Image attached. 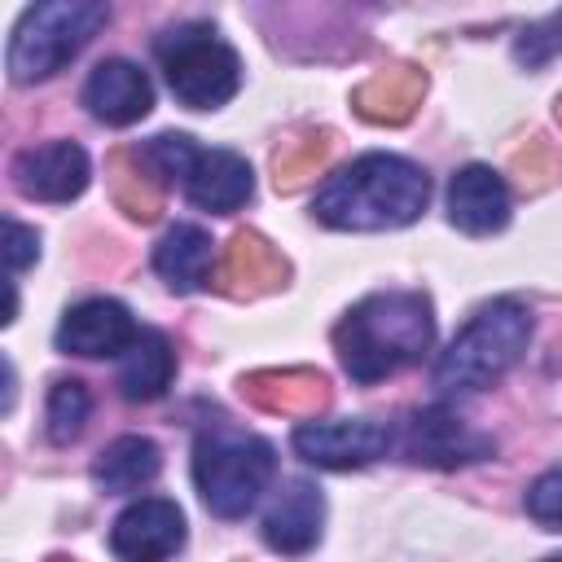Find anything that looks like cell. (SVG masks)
Segmentation results:
<instances>
[{
	"mask_svg": "<svg viewBox=\"0 0 562 562\" xmlns=\"http://www.w3.org/2000/svg\"><path fill=\"white\" fill-rule=\"evenodd\" d=\"M426 198H430V180L417 162L400 154H364L321 184L312 215L329 228L378 233V228L413 224L426 211Z\"/></svg>",
	"mask_w": 562,
	"mask_h": 562,
	"instance_id": "6da1fadb",
	"label": "cell"
},
{
	"mask_svg": "<svg viewBox=\"0 0 562 562\" xmlns=\"http://www.w3.org/2000/svg\"><path fill=\"white\" fill-rule=\"evenodd\" d=\"M430 342H435V316H430V303L413 290L369 294L334 329L342 369L364 386L422 360Z\"/></svg>",
	"mask_w": 562,
	"mask_h": 562,
	"instance_id": "7a4b0ae2",
	"label": "cell"
},
{
	"mask_svg": "<svg viewBox=\"0 0 562 562\" xmlns=\"http://www.w3.org/2000/svg\"><path fill=\"white\" fill-rule=\"evenodd\" d=\"M272 470H277L272 443L250 430L215 426L193 443V483L215 518H241L268 487Z\"/></svg>",
	"mask_w": 562,
	"mask_h": 562,
	"instance_id": "3957f363",
	"label": "cell"
},
{
	"mask_svg": "<svg viewBox=\"0 0 562 562\" xmlns=\"http://www.w3.org/2000/svg\"><path fill=\"white\" fill-rule=\"evenodd\" d=\"M167 88L189 110H215L241 88V57L211 22H180L154 40Z\"/></svg>",
	"mask_w": 562,
	"mask_h": 562,
	"instance_id": "277c9868",
	"label": "cell"
},
{
	"mask_svg": "<svg viewBox=\"0 0 562 562\" xmlns=\"http://www.w3.org/2000/svg\"><path fill=\"white\" fill-rule=\"evenodd\" d=\"M531 338V312L514 299H496L483 312L470 316V325L448 342V351L435 364V386L443 391H479L514 369V360L527 351Z\"/></svg>",
	"mask_w": 562,
	"mask_h": 562,
	"instance_id": "5b68a950",
	"label": "cell"
},
{
	"mask_svg": "<svg viewBox=\"0 0 562 562\" xmlns=\"http://www.w3.org/2000/svg\"><path fill=\"white\" fill-rule=\"evenodd\" d=\"M105 18H110V9L101 0H53V4L26 9L4 48L9 79L40 83V79L57 75L105 26Z\"/></svg>",
	"mask_w": 562,
	"mask_h": 562,
	"instance_id": "8992f818",
	"label": "cell"
},
{
	"mask_svg": "<svg viewBox=\"0 0 562 562\" xmlns=\"http://www.w3.org/2000/svg\"><path fill=\"white\" fill-rule=\"evenodd\" d=\"M140 158L158 176L176 180L193 206L215 211V215H233L255 193V176H250V162L241 154H233V149H198L184 132L154 136Z\"/></svg>",
	"mask_w": 562,
	"mask_h": 562,
	"instance_id": "52a82bcc",
	"label": "cell"
},
{
	"mask_svg": "<svg viewBox=\"0 0 562 562\" xmlns=\"http://www.w3.org/2000/svg\"><path fill=\"white\" fill-rule=\"evenodd\" d=\"M391 448V430L369 417H334V422H299L294 452L321 470H356L378 461Z\"/></svg>",
	"mask_w": 562,
	"mask_h": 562,
	"instance_id": "ba28073f",
	"label": "cell"
},
{
	"mask_svg": "<svg viewBox=\"0 0 562 562\" xmlns=\"http://www.w3.org/2000/svg\"><path fill=\"white\" fill-rule=\"evenodd\" d=\"M184 544V514L167 496H140L132 501L114 527H110V549L123 562H162Z\"/></svg>",
	"mask_w": 562,
	"mask_h": 562,
	"instance_id": "9c48e42d",
	"label": "cell"
},
{
	"mask_svg": "<svg viewBox=\"0 0 562 562\" xmlns=\"http://www.w3.org/2000/svg\"><path fill=\"white\" fill-rule=\"evenodd\" d=\"M400 448L404 457L413 461H426V465H465V461H479V457H492V439L470 430L457 413L448 408H422L404 422L400 430Z\"/></svg>",
	"mask_w": 562,
	"mask_h": 562,
	"instance_id": "30bf717a",
	"label": "cell"
},
{
	"mask_svg": "<svg viewBox=\"0 0 562 562\" xmlns=\"http://www.w3.org/2000/svg\"><path fill=\"white\" fill-rule=\"evenodd\" d=\"M88 154L75 140H48L35 149H22L13 158V184L18 193L35 202H70L88 189Z\"/></svg>",
	"mask_w": 562,
	"mask_h": 562,
	"instance_id": "8fae6325",
	"label": "cell"
},
{
	"mask_svg": "<svg viewBox=\"0 0 562 562\" xmlns=\"http://www.w3.org/2000/svg\"><path fill=\"white\" fill-rule=\"evenodd\" d=\"M140 325L119 299H83L75 303L57 325V347L66 356H123L136 342Z\"/></svg>",
	"mask_w": 562,
	"mask_h": 562,
	"instance_id": "7c38bea8",
	"label": "cell"
},
{
	"mask_svg": "<svg viewBox=\"0 0 562 562\" xmlns=\"http://www.w3.org/2000/svg\"><path fill=\"white\" fill-rule=\"evenodd\" d=\"M83 105L92 119H101L110 127H127L154 110V88H149L145 70L132 66L127 57H105L101 66H92V75L83 83Z\"/></svg>",
	"mask_w": 562,
	"mask_h": 562,
	"instance_id": "4fadbf2b",
	"label": "cell"
},
{
	"mask_svg": "<svg viewBox=\"0 0 562 562\" xmlns=\"http://www.w3.org/2000/svg\"><path fill=\"white\" fill-rule=\"evenodd\" d=\"M448 220L465 237L501 233L509 224V184L501 180V171H492L483 162L461 167L448 184Z\"/></svg>",
	"mask_w": 562,
	"mask_h": 562,
	"instance_id": "5bb4252c",
	"label": "cell"
},
{
	"mask_svg": "<svg viewBox=\"0 0 562 562\" xmlns=\"http://www.w3.org/2000/svg\"><path fill=\"white\" fill-rule=\"evenodd\" d=\"M321 522H325L321 487L307 479H290L285 492L263 514V540L277 553H307L321 540Z\"/></svg>",
	"mask_w": 562,
	"mask_h": 562,
	"instance_id": "9a60e30c",
	"label": "cell"
},
{
	"mask_svg": "<svg viewBox=\"0 0 562 562\" xmlns=\"http://www.w3.org/2000/svg\"><path fill=\"white\" fill-rule=\"evenodd\" d=\"M215 263V241L206 228L198 224H176L167 228V237L154 246V272L176 290V294H193L206 285Z\"/></svg>",
	"mask_w": 562,
	"mask_h": 562,
	"instance_id": "2e32d148",
	"label": "cell"
},
{
	"mask_svg": "<svg viewBox=\"0 0 562 562\" xmlns=\"http://www.w3.org/2000/svg\"><path fill=\"white\" fill-rule=\"evenodd\" d=\"M171 373H176V351L158 329H140L136 342L119 356V391L132 404L158 400L171 386Z\"/></svg>",
	"mask_w": 562,
	"mask_h": 562,
	"instance_id": "e0dca14e",
	"label": "cell"
},
{
	"mask_svg": "<svg viewBox=\"0 0 562 562\" xmlns=\"http://www.w3.org/2000/svg\"><path fill=\"white\" fill-rule=\"evenodd\" d=\"M158 470H162V452H158V443L154 439H145V435H123V439H114L97 461H92V483L101 487V492H140V487H149L154 479H158Z\"/></svg>",
	"mask_w": 562,
	"mask_h": 562,
	"instance_id": "ac0fdd59",
	"label": "cell"
},
{
	"mask_svg": "<svg viewBox=\"0 0 562 562\" xmlns=\"http://www.w3.org/2000/svg\"><path fill=\"white\" fill-rule=\"evenodd\" d=\"M88 413H92V395L79 378H61L53 382L48 391V413H44V426H48V439L53 443H75L88 426Z\"/></svg>",
	"mask_w": 562,
	"mask_h": 562,
	"instance_id": "d6986e66",
	"label": "cell"
},
{
	"mask_svg": "<svg viewBox=\"0 0 562 562\" xmlns=\"http://www.w3.org/2000/svg\"><path fill=\"white\" fill-rule=\"evenodd\" d=\"M527 514L553 531H562V470H544L527 487Z\"/></svg>",
	"mask_w": 562,
	"mask_h": 562,
	"instance_id": "ffe728a7",
	"label": "cell"
},
{
	"mask_svg": "<svg viewBox=\"0 0 562 562\" xmlns=\"http://www.w3.org/2000/svg\"><path fill=\"white\" fill-rule=\"evenodd\" d=\"M40 259V233L18 224V220H4V263L9 272H22Z\"/></svg>",
	"mask_w": 562,
	"mask_h": 562,
	"instance_id": "44dd1931",
	"label": "cell"
},
{
	"mask_svg": "<svg viewBox=\"0 0 562 562\" xmlns=\"http://www.w3.org/2000/svg\"><path fill=\"white\" fill-rule=\"evenodd\" d=\"M553 48H562V13H553V18H549V22H540V26H531V31H527V40L518 44V57L540 61V57H549Z\"/></svg>",
	"mask_w": 562,
	"mask_h": 562,
	"instance_id": "7402d4cb",
	"label": "cell"
},
{
	"mask_svg": "<svg viewBox=\"0 0 562 562\" xmlns=\"http://www.w3.org/2000/svg\"><path fill=\"white\" fill-rule=\"evenodd\" d=\"M544 562H562V553H553V558H544Z\"/></svg>",
	"mask_w": 562,
	"mask_h": 562,
	"instance_id": "603a6c76",
	"label": "cell"
}]
</instances>
